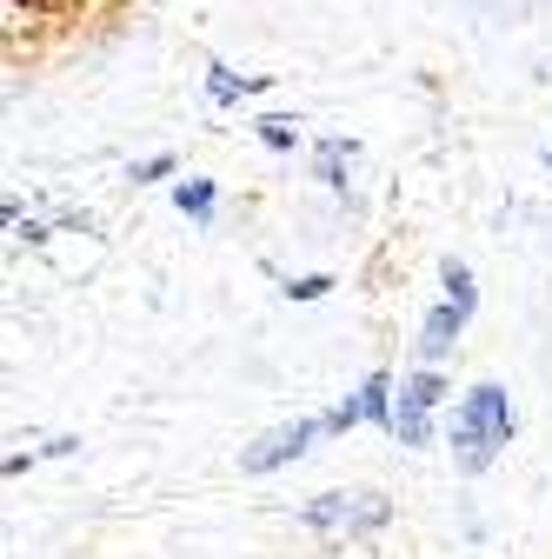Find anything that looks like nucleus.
<instances>
[{"instance_id": "20e7f679", "label": "nucleus", "mask_w": 552, "mask_h": 559, "mask_svg": "<svg viewBox=\"0 0 552 559\" xmlns=\"http://www.w3.org/2000/svg\"><path fill=\"white\" fill-rule=\"evenodd\" d=\"M459 313H466V307H440V313L427 320V340H420V346H427V360H440L446 346H453V333H459Z\"/></svg>"}, {"instance_id": "6e6552de", "label": "nucleus", "mask_w": 552, "mask_h": 559, "mask_svg": "<svg viewBox=\"0 0 552 559\" xmlns=\"http://www.w3.org/2000/svg\"><path fill=\"white\" fill-rule=\"evenodd\" d=\"M360 413H367V419H386V380H373V386H367V400H360Z\"/></svg>"}, {"instance_id": "f03ea898", "label": "nucleus", "mask_w": 552, "mask_h": 559, "mask_svg": "<svg viewBox=\"0 0 552 559\" xmlns=\"http://www.w3.org/2000/svg\"><path fill=\"white\" fill-rule=\"evenodd\" d=\"M307 440H313V427H273V433H266L260 447H247V453H240V466H247V473H266V466L293 460V453H300Z\"/></svg>"}, {"instance_id": "39448f33", "label": "nucleus", "mask_w": 552, "mask_h": 559, "mask_svg": "<svg viewBox=\"0 0 552 559\" xmlns=\"http://www.w3.org/2000/svg\"><path fill=\"white\" fill-rule=\"evenodd\" d=\"M347 154H353V147H339V140H333V147H320V174H326V180H339V167H347Z\"/></svg>"}, {"instance_id": "7ed1b4c3", "label": "nucleus", "mask_w": 552, "mask_h": 559, "mask_svg": "<svg viewBox=\"0 0 552 559\" xmlns=\"http://www.w3.org/2000/svg\"><path fill=\"white\" fill-rule=\"evenodd\" d=\"M313 520H320V526H380V520H386V507H380V500H367V507H347V500L333 493L326 507H313Z\"/></svg>"}, {"instance_id": "9d476101", "label": "nucleus", "mask_w": 552, "mask_h": 559, "mask_svg": "<svg viewBox=\"0 0 552 559\" xmlns=\"http://www.w3.org/2000/svg\"><path fill=\"white\" fill-rule=\"evenodd\" d=\"M27 8H67V0H27Z\"/></svg>"}, {"instance_id": "423d86ee", "label": "nucleus", "mask_w": 552, "mask_h": 559, "mask_svg": "<svg viewBox=\"0 0 552 559\" xmlns=\"http://www.w3.org/2000/svg\"><path fill=\"white\" fill-rule=\"evenodd\" d=\"M260 140L266 147H293V127L287 120H260Z\"/></svg>"}, {"instance_id": "f257e3e1", "label": "nucleus", "mask_w": 552, "mask_h": 559, "mask_svg": "<svg viewBox=\"0 0 552 559\" xmlns=\"http://www.w3.org/2000/svg\"><path fill=\"white\" fill-rule=\"evenodd\" d=\"M513 433V413H506V393L500 386H479L466 406H459V419H453V447H459V466L466 473H479L493 460V447Z\"/></svg>"}, {"instance_id": "0eeeda50", "label": "nucleus", "mask_w": 552, "mask_h": 559, "mask_svg": "<svg viewBox=\"0 0 552 559\" xmlns=\"http://www.w3.org/2000/svg\"><path fill=\"white\" fill-rule=\"evenodd\" d=\"M180 206H187V214H214V187H187Z\"/></svg>"}, {"instance_id": "1a4fd4ad", "label": "nucleus", "mask_w": 552, "mask_h": 559, "mask_svg": "<svg viewBox=\"0 0 552 559\" xmlns=\"http://www.w3.org/2000/svg\"><path fill=\"white\" fill-rule=\"evenodd\" d=\"M240 87H253V81H233V74H214V100H233Z\"/></svg>"}]
</instances>
